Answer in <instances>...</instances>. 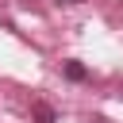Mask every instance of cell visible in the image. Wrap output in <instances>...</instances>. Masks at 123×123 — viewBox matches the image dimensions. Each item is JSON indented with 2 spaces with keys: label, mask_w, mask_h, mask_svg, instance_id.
<instances>
[{
  "label": "cell",
  "mask_w": 123,
  "mask_h": 123,
  "mask_svg": "<svg viewBox=\"0 0 123 123\" xmlns=\"http://www.w3.org/2000/svg\"><path fill=\"white\" fill-rule=\"evenodd\" d=\"M31 115H35V123H54V108H50V104H42V100H35V104H31Z\"/></svg>",
  "instance_id": "cell-1"
},
{
  "label": "cell",
  "mask_w": 123,
  "mask_h": 123,
  "mask_svg": "<svg viewBox=\"0 0 123 123\" xmlns=\"http://www.w3.org/2000/svg\"><path fill=\"white\" fill-rule=\"evenodd\" d=\"M65 77H69V81H85V77H88V69H85L81 62H65Z\"/></svg>",
  "instance_id": "cell-2"
},
{
  "label": "cell",
  "mask_w": 123,
  "mask_h": 123,
  "mask_svg": "<svg viewBox=\"0 0 123 123\" xmlns=\"http://www.w3.org/2000/svg\"><path fill=\"white\" fill-rule=\"evenodd\" d=\"M88 123H111V119H104V115H92V119H88Z\"/></svg>",
  "instance_id": "cell-3"
}]
</instances>
